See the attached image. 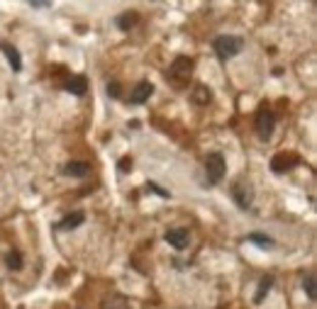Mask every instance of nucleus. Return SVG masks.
<instances>
[{"label": "nucleus", "instance_id": "21", "mask_svg": "<svg viewBox=\"0 0 317 309\" xmlns=\"http://www.w3.org/2000/svg\"><path fill=\"white\" fill-rule=\"evenodd\" d=\"M127 168H129V161L124 158V161H120V170H127Z\"/></svg>", "mask_w": 317, "mask_h": 309}, {"label": "nucleus", "instance_id": "16", "mask_svg": "<svg viewBox=\"0 0 317 309\" xmlns=\"http://www.w3.org/2000/svg\"><path fill=\"white\" fill-rule=\"evenodd\" d=\"M193 100L198 102V105H205V102H210V90H207L205 85L195 88V95H193Z\"/></svg>", "mask_w": 317, "mask_h": 309}, {"label": "nucleus", "instance_id": "17", "mask_svg": "<svg viewBox=\"0 0 317 309\" xmlns=\"http://www.w3.org/2000/svg\"><path fill=\"white\" fill-rule=\"evenodd\" d=\"M303 287H305V292H307V297H310V299H315V275H312V273H307V275H305Z\"/></svg>", "mask_w": 317, "mask_h": 309}, {"label": "nucleus", "instance_id": "6", "mask_svg": "<svg viewBox=\"0 0 317 309\" xmlns=\"http://www.w3.org/2000/svg\"><path fill=\"white\" fill-rule=\"evenodd\" d=\"M166 241L173 249H186L188 246V231L186 229H171V231H166Z\"/></svg>", "mask_w": 317, "mask_h": 309}, {"label": "nucleus", "instance_id": "12", "mask_svg": "<svg viewBox=\"0 0 317 309\" xmlns=\"http://www.w3.org/2000/svg\"><path fill=\"white\" fill-rule=\"evenodd\" d=\"M137 25V13H124V15H120V20H117V27L120 29H132Z\"/></svg>", "mask_w": 317, "mask_h": 309}, {"label": "nucleus", "instance_id": "20", "mask_svg": "<svg viewBox=\"0 0 317 309\" xmlns=\"http://www.w3.org/2000/svg\"><path fill=\"white\" fill-rule=\"evenodd\" d=\"M108 93H110L112 98H120V83H115V81H112V83L108 85Z\"/></svg>", "mask_w": 317, "mask_h": 309}, {"label": "nucleus", "instance_id": "19", "mask_svg": "<svg viewBox=\"0 0 317 309\" xmlns=\"http://www.w3.org/2000/svg\"><path fill=\"white\" fill-rule=\"evenodd\" d=\"M271 285H274V278H263V280H261V287H259V295H256V302H261L263 295L268 292V287H271Z\"/></svg>", "mask_w": 317, "mask_h": 309}, {"label": "nucleus", "instance_id": "5", "mask_svg": "<svg viewBox=\"0 0 317 309\" xmlns=\"http://www.w3.org/2000/svg\"><path fill=\"white\" fill-rule=\"evenodd\" d=\"M66 90L71 95H85L88 93V78L85 76H71L66 81Z\"/></svg>", "mask_w": 317, "mask_h": 309}, {"label": "nucleus", "instance_id": "1", "mask_svg": "<svg viewBox=\"0 0 317 309\" xmlns=\"http://www.w3.org/2000/svg\"><path fill=\"white\" fill-rule=\"evenodd\" d=\"M242 37H217V42H215V51H217V56L220 58H232L237 56L239 51H242Z\"/></svg>", "mask_w": 317, "mask_h": 309}, {"label": "nucleus", "instance_id": "9", "mask_svg": "<svg viewBox=\"0 0 317 309\" xmlns=\"http://www.w3.org/2000/svg\"><path fill=\"white\" fill-rule=\"evenodd\" d=\"M64 173H66V175H73V178H83V175L90 173V166H88L85 161H71V163L64 166Z\"/></svg>", "mask_w": 317, "mask_h": 309}, {"label": "nucleus", "instance_id": "13", "mask_svg": "<svg viewBox=\"0 0 317 309\" xmlns=\"http://www.w3.org/2000/svg\"><path fill=\"white\" fill-rule=\"evenodd\" d=\"M5 266L10 268V270H20V268H22V253L10 251L8 256H5Z\"/></svg>", "mask_w": 317, "mask_h": 309}, {"label": "nucleus", "instance_id": "7", "mask_svg": "<svg viewBox=\"0 0 317 309\" xmlns=\"http://www.w3.org/2000/svg\"><path fill=\"white\" fill-rule=\"evenodd\" d=\"M193 71V61L188 56H180L173 61V66H171V76H176V78H186L188 73Z\"/></svg>", "mask_w": 317, "mask_h": 309}, {"label": "nucleus", "instance_id": "15", "mask_svg": "<svg viewBox=\"0 0 317 309\" xmlns=\"http://www.w3.org/2000/svg\"><path fill=\"white\" fill-rule=\"evenodd\" d=\"M105 309H129V304L124 297H110V299H105Z\"/></svg>", "mask_w": 317, "mask_h": 309}, {"label": "nucleus", "instance_id": "8", "mask_svg": "<svg viewBox=\"0 0 317 309\" xmlns=\"http://www.w3.org/2000/svg\"><path fill=\"white\" fill-rule=\"evenodd\" d=\"M152 95V83L149 81H142V83L134 85V90H132V102L134 105H142V102H147Z\"/></svg>", "mask_w": 317, "mask_h": 309}, {"label": "nucleus", "instance_id": "10", "mask_svg": "<svg viewBox=\"0 0 317 309\" xmlns=\"http://www.w3.org/2000/svg\"><path fill=\"white\" fill-rule=\"evenodd\" d=\"M0 49H3V54L8 56V61H10V66H13L15 71H20L22 69V61H20V54H17V49L15 46H10V44H0Z\"/></svg>", "mask_w": 317, "mask_h": 309}, {"label": "nucleus", "instance_id": "18", "mask_svg": "<svg viewBox=\"0 0 317 309\" xmlns=\"http://www.w3.org/2000/svg\"><path fill=\"white\" fill-rule=\"evenodd\" d=\"M249 241H251V243H259L263 249H271V246H274V239H268V236H263V234H251Z\"/></svg>", "mask_w": 317, "mask_h": 309}, {"label": "nucleus", "instance_id": "22", "mask_svg": "<svg viewBox=\"0 0 317 309\" xmlns=\"http://www.w3.org/2000/svg\"><path fill=\"white\" fill-rule=\"evenodd\" d=\"M29 3H32V5H41V8H44V5H49L47 0H29Z\"/></svg>", "mask_w": 317, "mask_h": 309}, {"label": "nucleus", "instance_id": "3", "mask_svg": "<svg viewBox=\"0 0 317 309\" xmlns=\"http://www.w3.org/2000/svg\"><path fill=\"white\" fill-rule=\"evenodd\" d=\"M298 163H300V158L293 154V151H281V154H276L271 158V170H274V173H286V170L295 168Z\"/></svg>", "mask_w": 317, "mask_h": 309}, {"label": "nucleus", "instance_id": "11", "mask_svg": "<svg viewBox=\"0 0 317 309\" xmlns=\"http://www.w3.org/2000/svg\"><path fill=\"white\" fill-rule=\"evenodd\" d=\"M83 219H85V217H83V212H73V214H69V217H66V219H64L59 226H61V229H76V226L83 224Z\"/></svg>", "mask_w": 317, "mask_h": 309}, {"label": "nucleus", "instance_id": "4", "mask_svg": "<svg viewBox=\"0 0 317 309\" xmlns=\"http://www.w3.org/2000/svg\"><path fill=\"white\" fill-rule=\"evenodd\" d=\"M274 125H276V117H274V112L261 110V112L256 114V132H259L261 137H268V134L274 132Z\"/></svg>", "mask_w": 317, "mask_h": 309}, {"label": "nucleus", "instance_id": "2", "mask_svg": "<svg viewBox=\"0 0 317 309\" xmlns=\"http://www.w3.org/2000/svg\"><path fill=\"white\" fill-rule=\"evenodd\" d=\"M205 170H207L210 183H220L222 175H224V158H222V154H207Z\"/></svg>", "mask_w": 317, "mask_h": 309}, {"label": "nucleus", "instance_id": "14", "mask_svg": "<svg viewBox=\"0 0 317 309\" xmlns=\"http://www.w3.org/2000/svg\"><path fill=\"white\" fill-rule=\"evenodd\" d=\"M232 195H235V200H237V205H239V207H249L251 195H249L247 190H242L239 185H235V188H232Z\"/></svg>", "mask_w": 317, "mask_h": 309}]
</instances>
